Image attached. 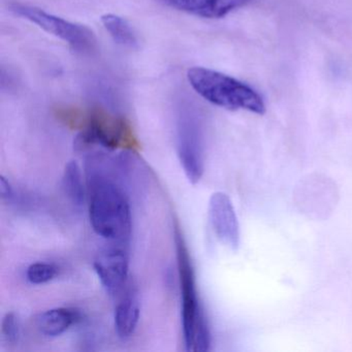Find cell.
Segmentation results:
<instances>
[{"instance_id": "1", "label": "cell", "mask_w": 352, "mask_h": 352, "mask_svg": "<svg viewBox=\"0 0 352 352\" xmlns=\"http://www.w3.org/2000/svg\"><path fill=\"white\" fill-rule=\"evenodd\" d=\"M89 218L98 236L124 244L131 232V206L121 187L102 175H94L89 182Z\"/></svg>"}, {"instance_id": "2", "label": "cell", "mask_w": 352, "mask_h": 352, "mask_svg": "<svg viewBox=\"0 0 352 352\" xmlns=\"http://www.w3.org/2000/svg\"><path fill=\"white\" fill-rule=\"evenodd\" d=\"M192 89L214 106L230 111L244 110L256 115L267 112L263 96L250 86L226 74L201 67L187 71Z\"/></svg>"}, {"instance_id": "3", "label": "cell", "mask_w": 352, "mask_h": 352, "mask_svg": "<svg viewBox=\"0 0 352 352\" xmlns=\"http://www.w3.org/2000/svg\"><path fill=\"white\" fill-rule=\"evenodd\" d=\"M177 263L182 296V325L185 346L188 351H207L210 347V331L199 304L188 248L179 226H175Z\"/></svg>"}, {"instance_id": "4", "label": "cell", "mask_w": 352, "mask_h": 352, "mask_svg": "<svg viewBox=\"0 0 352 352\" xmlns=\"http://www.w3.org/2000/svg\"><path fill=\"white\" fill-rule=\"evenodd\" d=\"M10 10L15 15L36 24L48 34H53L67 43L69 46L80 54H91L98 48V38L89 28L67 21L47 13L44 10L24 3H12Z\"/></svg>"}, {"instance_id": "5", "label": "cell", "mask_w": 352, "mask_h": 352, "mask_svg": "<svg viewBox=\"0 0 352 352\" xmlns=\"http://www.w3.org/2000/svg\"><path fill=\"white\" fill-rule=\"evenodd\" d=\"M177 153L189 182L197 184L204 174L203 131L199 115L188 102L179 108Z\"/></svg>"}, {"instance_id": "6", "label": "cell", "mask_w": 352, "mask_h": 352, "mask_svg": "<svg viewBox=\"0 0 352 352\" xmlns=\"http://www.w3.org/2000/svg\"><path fill=\"white\" fill-rule=\"evenodd\" d=\"M133 142V131L125 119L109 114L100 108L90 109L84 117V129L78 135L79 147L102 146L116 149Z\"/></svg>"}, {"instance_id": "7", "label": "cell", "mask_w": 352, "mask_h": 352, "mask_svg": "<svg viewBox=\"0 0 352 352\" xmlns=\"http://www.w3.org/2000/svg\"><path fill=\"white\" fill-rule=\"evenodd\" d=\"M209 219L220 242L236 250L240 244V226L228 195L215 192L210 197Z\"/></svg>"}, {"instance_id": "8", "label": "cell", "mask_w": 352, "mask_h": 352, "mask_svg": "<svg viewBox=\"0 0 352 352\" xmlns=\"http://www.w3.org/2000/svg\"><path fill=\"white\" fill-rule=\"evenodd\" d=\"M94 269L100 283L111 294H118L126 283L129 276V256L120 246L110 247L98 254Z\"/></svg>"}, {"instance_id": "9", "label": "cell", "mask_w": 352, "mask_h": 352, "mask_svg": "<svg viewBox=\"0 0 352 352\" xmlns=\"http://www.w3.org/2000/svg\"><path fill=\"white\" fill-rule=\"evenodd\" d=\"M166 5L178 11L197 17L219 19L234 10L248 5L251 0H164Z\"/></svg>"}, {"instance_id": "10", "label": "cell", "mask_w": 352, "mask_h": 352, "mask_svg": "<svg viewBox=\"0 0 352 352\" xmlns=\"http://www.w3.org/2000/svg\"><path fill=\"white\" fill-rule=\"evenodd\" d=\"M140 318V305L135 294H126L115 310V329L121 339H127L135 333Z\"/></svg>"}, {"instance_id": "11", "label": "cell", "mask_w": 352, "mask_h": 352, "mask_svg": "<svg viewBox=\"0 0 352 352\" xmlns=\"http://www.w3.org/2000/svg\"><path fill=\"white\" fill-rule=\"evenodd\" d=\"M77 318V312L72 309L55 308L42 313L38 317L36 324L43 335L57 337L67 331Z\"/></svg>"}, {"instance_id": "12", "label": "cell", "mask_w": 352, "mask_h": 352, "mask_svg": "<svg viewBox=\"0 0 352 352\" xmlns=\"http://www.w3.org/2000/svg\"><path fill=\"white\" fill-rule=\"evenodd\" d=\"M102 23L116 44L129 49L139 46L135 30L124 18L114 14H106L102 17Z\"/></svg>"}, {"instance_id": "13", "label": "cell", "mask_w": 352, "mask_h": 352, "mask_svg": "<svg viewBox=\"0 0 352 352\" xmlns=\"http://www.w3.org/2000/svg\"><path fill=\"white\" fill-rule=\"evenodd\" d=\"M63 187L67 199L76 206H82L85 199L83 177L79 164L76 160L67 162L63 176Z\"/></svg>"}, {"instance_id": "14", "label": "cell", "mask_w": 352, "mask_h": 352, "mask_svg": "<svg viewBox=\"0 0 352 352\" xmlns=\"http://www.w3.org/2000/svg\"><path fill=\"white\" fill-rule=\"evenodd\" d=\"M58 274V267L53 263H36L30 265L26 272L28 280L32 284H44L54 279Z\"/></svg>"}, {"instance_id": "15", "label": "cell", "mask_w": 352, "mask_h": 352, "mask_svg": "<svg viewBox=\"0 0 352 352\" xmlns=\"http://www.w3.org/2000/svg\"><path fill=\"white\" fill-rule=\"evenodd\" d=\"M1 335L10 343H16L19 339V320L15 313H7L3 317L1 321Z\"/></svg>"}, {"instance_id": "16", "label": "cell", "mask_w": 352, "mask_h": 352, "mask_svg": "<svg viewBox=\"0 0 352 352\" xmlns=\"http://www.w3.org/2000/svg\"><path fill=\"white\" fill-rule=\"evenodd\" d=\"M0 195L3 201H10L14 195L11 183L3 176H0Z\"/></svg>"}]
</instances>
